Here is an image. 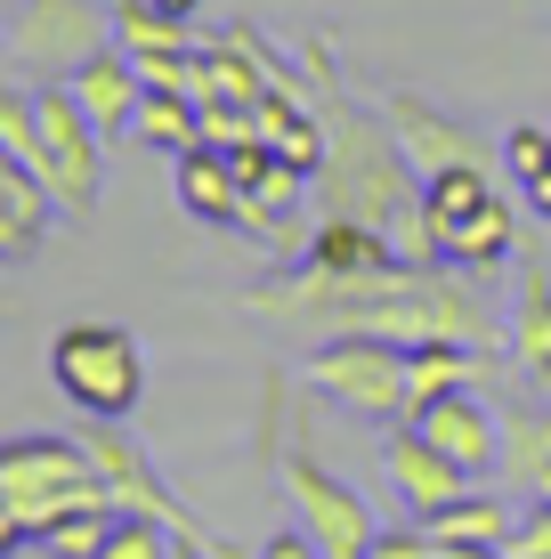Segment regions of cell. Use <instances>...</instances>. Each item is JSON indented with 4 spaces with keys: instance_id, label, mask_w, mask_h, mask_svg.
I'll list each match as a JSON object with an SVG mask.
<instances>
[{
    "instance_id": "cell-1",
    "label": "cell",
    "mask_w": 551,
    "mask_h": 559,
    "mask_svg": "<svg viewBox=\"0 0 551 559\" xmlns=\"http://www.w3.org/2000/svg\"><path fill=\"white\" fill-rule=\"evenodd\" d=\"M243 317H268V324H300V333H382V341H470V349H503L511 324L495 317L487 284L470 267H373V276H325V267H276L268 284L243 293Z\"/></svg>"
},
{
    "instance_id": "cell-2",
    "label": "cell",
    "mask_w": 551,
    "mask_h": 559,
    "mask_svg": "<svg viewBox=\"0 0 551 559\" xmlns=\"http://www.w3.org/2000/svg\"><path fill=\"white\" fill-rule=\"evenodd\" d=\"M73 503H113L82 438H9L0 447V551H33Z\"/></svg>"
},
{
    "instance_id": "cell-3",
    "label": "cell",
    "mask_w": 551,
    "mask_h": 559,
    "mask_svg": "<svg viewBox=\"0 0 551 559\" xmlns=\"http://www.w3.org/2000/svg\"><path fill=\"white\" fill-rule=\"evenodd\" d=\"M49 373L57 390H65V406L82 421H130L146 397V349L130 324H65V333L49 341Z\"/></svg>"
},
{
    "instance_id": "cell-4",
    "label": "cell",
    "mask_w": 551,
    "mask_h": 559,
    "mask_svg": "<svg viewBox=\"0 0 551 559\" xmlns=\"http://www.w3.org/2000/svg\"><path fill=\"white\" fill-rule=\"evenodd\" d=\"M276 487H284V503H292V527H309L316 544H325V559H366L382 544L373 503L349 478L325 471V454H316V438H309V414H292V438H284V454H276Z\"/></svg>"
},
{
    "instance_id": "cell-5",
    "label": "cell",
    "mask_w": 551,
    "mask_h": 559,
    "mask_svg": "<svg viewBox=\"0 0 551 559\" xmlns=\"http://www.w3.org/2000/svg\"><path fill=\"white\" fill-rule=\"evenodd\" d=\"M309 390L325 397L333 414L373 421V430H397V421H414L406 341H382V333H325V349L309 357Z\"/></svg>"
},
{
    "instance_id": "cell-6",
    "label": "cell",
    "mask_w": 551,
    "mask_h": 559,
    "mask_svg": "<svg viewBox=\"0 0 551 559\" xmlns=\"http://www.w3.org/2000/svg\"><path fill=\"white\" fill-rule=\"evenodd\" d=\"M16 163V154H9ZM33 170L49 179V195L65 219H89V211L106 203V130L82 114V98H73L65 82H41L33 90Z\"/></svg>"
},
{
    "instance_id": "cell-7",
    "label": "cell",
    "mask_w": 551,
    "mask_h": 559,
    "mask_svg": "<svg viewBox=\"0 0 551 559\" xmlns=\"http://www.w3.org/2000/svg\"><path fill=\"white\" fill-rule=\"evenodd\" d=\"M82 447H89V462H98V478H106V495H113L122 519H155V527H170L179 544H203L212 559H243L219 527H203V519L170 495V478L155 471V454L130 438V421H82Z\"/></svg>"
},
{
    "instance_id": "cell-8",
    "label": "cell",
    "mask_w": 551,
    "mask_h": 559,
    "mask_svg": "<svg viewBox=\"0 0 551 559\" xmlns=\"http://www.w3.org/2000/svg\"><path fill=\"white\" fill-rule=\"evenodd\" d=\"M98 49H113V9L106 0H16L9 25V66L33 82H73Z\"/></svg>"
},
{
    "instance_id": "cell-9",
    "label": "cell",
    "mask_w": 551,
    "mask_h": 559,
    "mask_svg": "<svg viewBox=\"0 0 551 559\" xmlns=\"http://www.w3.org/2000/svg\"><path fill=\"white\" fill-rule=\"evenodd\" d=\"M382 478H390V495H397L414 519H439L446 503H463V495L479 487V478H470L454 454H439L414 421H397V430L382 438Z\"/></svg>"
},
{
    "instance_id": "cell-10",
    "label": "cell",
    "mask_w": 551,
    "mask_h": 559,
    "mask_svg": "<svg viewBox=\"0 0 551 559\" xmlns=\"http://www.w3.org/2000/svg\"><path fill=\"white\" fill-rule=\"evenodd\" d=\"M390 130H397V146H406V163L422 170V179H439V170H463V163H495L487 154V139L470 122H454L446 106H430L422 90H390Z\"/></svg>"
},
{
    "instance_id": "cell-11",
    "label": "cell",
    "mask_w": 551,
    "mask_h": 559,
    "mask_svg": "<svg viewBox=\"0 0 551 559\" xmlns=\"http://www.w3.org/2000/svg\"><path fill=\"white\" fill-rule=\"evenodd\" d=\"M414 430H422L439 454H454L470 478L503 471V414L487 406L479 390H454V397H439V406H422V414H414Z\"/></svg>"
},
{
    "instance_id": "cell-12",
    "label": "cell",
    "mask_w": 551,
    "mask_h": 559,
    "mask_svg": "<svg viewBox=\"0 0 551 559\" xmlns=\"http://www.w3.org/2000/svg\"><path fill=\"white\" fill-rule=\"evenodd\" d=\"M503 365L519 381H551V260L536 243H519V300H511Z\"/></svg>"
},
{
    "instance_id": "cell-13",
    "label": "cell",
    "mask_w": 551,
    "mask_h": 559,
    "mask_svg": "<svg viewBox=\"0 0 551 559\" xmlns=\"http://www.w3.org/2000/svg\"><path fill=\"white\" fill-rule=\"evenodd\" d=\"M519 211H527V203H511L503 187H495L470 219L439 227V260H446V267H470V276H495V267L527 243V236H519Z\"/></svg>"
},
{
    "instance_id": "cell-14",
    "label": "cell",
    "mask_w": 551,
    "mask_h": 559,
    "mask_svg": "<svg viewBox=\"0 0 551 559\" xmlns=\"http://www.w3.org/2000/svg\"><path fill=\"white\" fill-rule=\"evenodd\" d=\"M57 219H65V211H57L49 179L33 163H9V154H0V260H33Z\"/></svg>"
},
{
    "instance_id": "cell-15",
    "label": "cell",
    "mask_w": 551,
    "mask_h": 559,
    "mask_svg": "<svg viewBox=\"0 0 551 559\" xmlns=\"http://www.w3.org/2000/svg\"><path fill=\"white\" fill-rule=\"evenodd\" d=\"M73 98H82V114L106 130V139H130V122H139V98H146V82H139V57H130L122 41L98 49L82 73H73Z\"/></svg>"
},
{
    "instance_id": "cell-16",
    "label": "cell",
    "mask_w": 551,
    "mask_h": 559,
    "mask_svg": "<svg viewBox=\"0 0 551 559\" xmlns=\"http://www.w3.org/2000/svg\"><path fill=\"white\" fill-rule=\"evenodd\" d=\"M503 373V349H470V341H422L406 349V390H414V414L439 406L454 390H487Z\"/></svg>"
},
{
    "instance_id": "cell-17",
    "label": "cell",
    "mask_w": 551,
    "mask_h": 559,
    "mask_svg": "<svg viewBox=\"0 0 551 559\" xmlns=\"http://www.w3.org/2000/svg\"><path fill=\"white\" fill-rule=\"evenodd\" d=\"M170 179H179V203L195 211L203 227H243V179H236V154L227 146H187L170 154Z\"/></svg>"
},
{
    "instance_id": "cell-18",
    "label": "cell",
    "mask_w": 551,
    "mask_h": 559,
    "mask_svg": "<svg viewBox=\"0 0 551 559\" xmlns=\"http://www.w3.org/2000/svg\"><path fill=\"white\" fill-rule=\"evenodd\" d=\"M300 267H325V276H373V267H397V243L366 219H316Z\"/></svg>"
},
{
    "instance_id": "cell-19",
    "label": "cell",
    "mask_w": 551,
    "mask_h": 559,
    "mask_svg": "<svg viewBox=\"0 0 551 559\" xmlns=\"http://www.w3.org/2000/svg\"><path fill=\"white\" fill-rule=\"evenodd\" d=\"M503 471L519 478L527 503H551V406H511L503 414Z\"/></svg>"
},
{
    "instance_id": "cell-20",
    "label": "cell",
    "mask_w": 551,
    "mask_h": 559,
    "mask_svg": "<svg viewBox=\"0 0 551 559\" xmlns=\"http://www.w3.org/2000/svg\"><path fill=\"white\" fill-rule=\"evenodd\" d=\"M113 9V41L130 57H195V25H179V16H163L155 0H106Z\"/></svg>"
},
{
    "instance_id": "cell-21",
    "label": "cell",
    "mask_w": 551,
    "mask_h": 559,
    "mask_svg": "<svg viewBox=\"0 0 551 559\" xmlns=\"http://www.w3.org/2000/svg\"><path fill=\"white\" fill-rule=\"evenodd\" d=\"M130 139H139V146H163V154H187V146L203 139V98H195V90H146Z\"/></svg>"
},
{
    "instance_id": "cell-22",
    "label": "cell",
    "mask_w": 551,
    "mask_h": 559,
    "mask_svg": "<svg viewBox=\"0 0 551 559\" xmlns=\"http://www.w3.org/2000/svg\"><path fill=\"white\" fill-rule=\"evenodd\" d=\"M439 544H511L519 535V519H511V503L503 495H487V487H470L463 503H446L439 519H422Z\"/></svg>"
},
{
    "instance_id": "cell-23",
    "label": "cell",
    "mask_w": 551,
    "mask_h": 559,
    "mask_svg": "<svg viewBox=\"0 0 551 559\" xmlns=\"http://www.w3.org/2000/svg\"><path fill=\"white\" fill-rule=\"evenodd\" d=\"M113 519H122L113 503H73L65 519H49V527H41V544H33V551H49V559H98L106 535H113Z\"/></svg>"
},
{
    "instance_id": "cell-24",
    "label": "cell",
    "mask_w": 551,
    "mask_h": 559,
    "mask_svg": "<svg viewBox=\"0 0 551 559\" xmlns=\"http://www.w3.org/2000/svg\"><path fill=\"white\" fill-rule=\"evenodd\" d=\"M170 551H179L170 527H155V519H113V535H106L98 559H170Z\"/></svg>"
},
{
    "instance_id": "cell-25",
    "label": "cell",
    "mask_w": 551,
    "mask_h": 559,
    "mask_svg": "<svg viewBox=\"0 0 551 559\" xmlns=\"http://www.w3.org/2000/svg\"><path fill=\"white\" fill-rule=\"evenodd\" d=\"M543 163H551V130L511 122V130H503V170H511V179H536Z\"/></svg>"
},
{
    "instance_id": "cell-26",
    "label": "cell",
    "mask_w": 551,
    "mask_h": 559,
    "mask_svg": "<svg viewBox=\"0 0 551 559\" xmlns=\"http://www.w3.org/2000/svg\"><path fill=\"white\" fill-rule=\"evenodd\" d=\"M366 559H446V544L414 519V527H382V544H373Z\"/></svg>"
},
{
    "instance_id": "cell-27",
    "label": "cell",
    "mask_w": 551,
    "mask_h": 559,
    "mask_svg": "<svg viewBox=\"0 0 551 559\" xmlns=\"http://www.w3.org/2000/svg\"><path fill=\"white\" fill-rule=\"evenodd\" d=\"M511 551H519V559H551V503H527V511H519Z\"/></svg>"
},
{
    "instance_id": "cell-28",
    "label": "cell",
    "mask_w": 551,
    "mask_h": 559,
    "mask_svg": "<svg viewBox=\"0 0 551 559\" xmlns=\"http://www.w3.org/2000/svg\"><path fill=\"white\" fill-rule=\"evenodd\" d=\"M260 559H325V544H316L309 527H284V535H268V544H260Z\"/></svg>"
},
{
    "instance_id": "cell-29",
    "label": "cell",
    "mask_w": 551,
    "mask_h": 559,
    "mask_svg": "<svg viewBox=\"0 0 551 559\" xmlns=\"http://www.w3.org/2000/svg\"><path fill=\"white\" fill-rule=\"evenodd\" d=\"M519 203H527V219H551V163L536 179H519Z\"/></svg>"
},
{
    "instance_id": "cell-30",
    "label": "cell",
    "mask_w": 551,
    "mask_h": 559,
    "mask_svg": "<svg viewBox=\"0 0 551 559\" xmlns=\"http://www.w3.org/2000/svg\"><path fill=\"white\" fill-rule=\"evenodd\" d=\"M155 9H163V16H179V25H195V16H203V0H155Z\"/></svg>"
}]
</instances>
